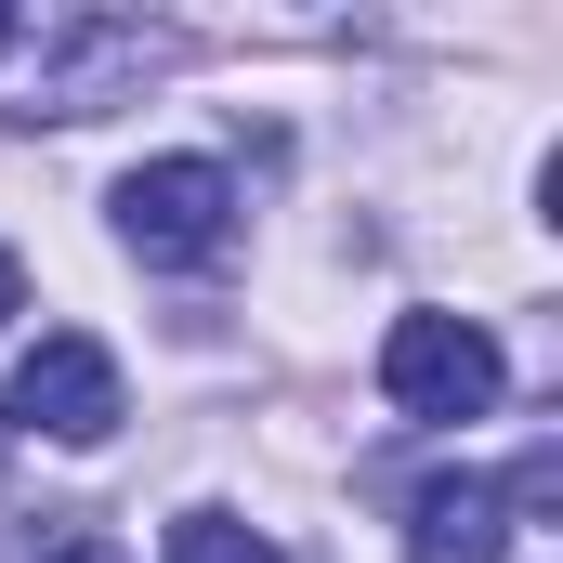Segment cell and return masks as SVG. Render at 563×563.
Instances as JSON below:
<instances>
[{"label":"cell","mask_w":563,"mask_h":563,"mask_svg":"<svg viewBox=\"0 0 563 563\" xmlns=\"http://www.w3.org/2000/svg\"><path fill=\"white\" fill-rule=\"evenodd\" d=\"M13 420L53 432V445H106V432L132 420L119 354H106L92 328H40V341H26V367H13Z\"/></svg>","instance_id":"cell-3"},{"label":"cell","mask_w":563,"mask_h":563,"mask_svg":"<svg viewBox=\"0 0 563 563\" xmlns=\"http://www.w3.org/2000/svg\"><path fill=\"white\" fill-rule=\"evenodd\" d=\"M13 301H26V263H13V250H0V314H13Z\"/></svg>","instance_id":"cell-8"},{"label":"cell","mask_w":563,"mask_h":563,"mask_svg":"<svg viewBox=\"0 0 563 563\" xmlns=\"http://www.w3.org/2000/svg\"><path fill=\"white\" fill-rule=\"evenodd\" d=\"M380 394H394L407 420H485V407L511 394V354H498L472 314H394V341H380Z\"/></svg>","instance_id":"cell-2"},{"label":"cell","mask_w":563,"mask_h":563,"mask_svg":"<svg viewBox=\"0 0 563 563\" xmlns=\"http://www.w3.org/2000/svg\"><path fill=\"white\" fill-rule=\"evenodd\" d=\"M40 563H132V551H119L106 525H66V538H53V551H40Z\"/></svg>","instance_id":"cell-7"},{"label":"cell","mask_w":563,"mask_h":563,"mask_svg":"<svg viewBox=\"0 0 563 563\" xmlns=\"http://www.w3.org/2000/svg\"><path fill=\"white\" fill-rule=\"evenodd\" d=\"M407 563H511V498L485 472H445L407 511Z\"/></svg>","instance_id":"cell-4"},{"label":"cell","mask_w":563,"mask_h":563,"mask_svg":"<svg viewBox=\"0 0 563 563\" xmlns=\"http://www.w3.org/2000/svg\"><path fill=\"white\" fill-rule=\"evenodd\" d=\"M0 40H13V13H0Z\"/></svg>","instance_id":"cell-9"},{"label":"cell","mask_w":563,"mask_h":563,"mask_svg":"<svg viewBox=\"0 0 563 563\" xmlns=\"http://www.w3.org/2000/svg\"><path fill=\"white\" fill-rule=\"evenodd\" d=\"M119 250L132 263H223L236 250V170L223 157H144L119 184Z\"/></svg>","instance_id":"cell-1"},{"label":"cell","mask_w":563,"mask_h":563,"mask_svg":"<svg viewBox=\"0 0 563 563\" xmlns=\"http://www.w3.org/2000/svg\"><path fill=\"white\" fill-rule=\"evenodd\" d=\"M157 563H288L263 525H236V511H184L170 538H157Z\"/></svg>","instance_id":"cell-6"},{"label":"cell","mask_w":563,"mask_h":563,"mask_svg":"<svg viewBox=\"0 0 563 563\" xmlns=\"http://www.w3.org/2000/svg\"><path fill=\"white\" fill-rule=\"evenodd\" d=\"M119 66H132V26H53V40L26 53V92H13V106H26V119H92Z\"/></svg>","instance_id":"cell-5"}]
</instances>
